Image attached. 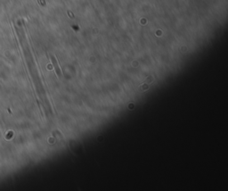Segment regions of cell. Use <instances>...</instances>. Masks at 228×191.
<instances>
[{
	"label": "cell",
	"mask_w": 228,
	"mask_h": 191,
	"mask_svg": "<svg viewBox=\"0 0 228 191\" xmlns=\"http://www.w3.org/2000/svg\"><path fill=\"white\" fill-rule=\"evenodd\" d=\"M53 62H54L55 67H56V72L58 73V75H61V71H60V69H59V67H58V64H57L55 58H53Z\"/></svg>",
	"instance_id": "obj_1"
}]
</instances>
